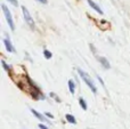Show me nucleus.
Returning a JSON list of instances; mask_svg holds the SVG:
<instances>
[{
  "mask_svg": "<svg viewBox=\"0 0 130 129\" xmlns=\"http://www.w3.org/2000/svg\"><path fill=\"white\" fill-rule=\"evenodd\" d=\"M78 72H79V74H80V77H81V79H82V81L85 82V84L87 85V86L89 87L90 89H91L92 93L96 94V93H97V88H96V86L94 85V81L91 80V78H90L89 75H88L87 73L85 72V71L81 70V69H78Z\"/></svg>",
  "mask_w": 130,
  "mask_h": 129,
  "instance_id": "nucleus-1",
  "label": "nucleus"
},
{
  "mask_svg": "<svg viewBox=\"0 0 130 129\" xmlns=\"http://www.w3.org/2000/svg\"><path fill=\"white\" fill-rule=\"evenodd\" d=\"M1 8H2V11H4L5 16H6V20H7V23L9 24V27L11 29V31H14V30H15V24H14V22H13V16H11L10 11H9V9L6 7V5H2Z\"/></svg>",
  "mask_w": 130,
  "mask_h": 129,
  "instance_id": "nucleus-2",
  "label": "nucleus"
},
{
  "mask_svg": "<svg viewBox=\"0 0 130 129\" xmlns=\"http://www.w3.org/2000/svg\"><path fill=\"white\" fill-rule=\"evenodd\" d=\"M22 10H23V15H24V18H25V21H26V23H27V24H29L31 27H34L33 18L31 17V15H30L29 10L26 9V7L23 6V7H22Z\"/></svg>",
  "mask_w": 130,
  "mask_h": 129,
  "instance_id": "nucleus-3",
  "label": "nucleus"
},
{
  "mask_svg": "<svg viewBox=\"0 0 130 129\" xmlns=\"http://www.w3.org/2000/svg\"><path fill=\"white\" fill-rule=\"evenodd\" d=\"M87 1H88V4H89V6L91 7V8L94 9V10H96L97 13H99V14H103V10H102L101 7H99L97 4H95V2L92 1V0H87Z\"/></svg>",
  "mask_w": 130,
  "mask_h": 129,
  "instance_id": "nucleus-4",
  "label": "nucleus"
},
{
  "mask_svg": "<svg viewBox=\"0 0 130 129\" xmlns=\"http://www.w3.org/2000/svg\"><path fill=\"white\" fill-rule=\"evenodd\" d=\"M4 43H5V46H6V49L8 50L9 53H14V52H15V49H14L13 45H11V42L8 40V39H5V40H4Z\"/></svg>",
  "mask_w": 130,
  "mask_h": 129,
  "instance_id": "nucleus-5",
  "label": "nucleus"
},
{
  "mask_svg": "<svg viewBox=\"0 0 130 129\" xmlns=\"http://www.w3.org/2000/svg\"><path fill=\"white\" fill-rule=\"evenodd\" d=\"M31 112H32V114H33V116L36 117V118H38L40 121H46V120H47L45 116H42V114H41V113H39V112H37L34 109H31Z\"/></svg>",
  "mask_w": 130,
  "mask_h": 129,
  "instance_id": "nucleus-6",
  "label": "nucleus"
},
{
  "mask_svg": "<svg viewBox=\"0 0 130 129\" xmlns=\"http://www.w3.org/2000/svg\"><path fill=\"white\" fill-rule=\"evenodd\" d=\"M98 61L101 62V63H102V65H103L105 69H110V66H111V65H110V62H108L107 59L105 58V57H99V58H98Z\"/></svg>",
  "mask_w": 130,
  "mask_h": 129,
  "instance_id": "nucleus-7",
  "label": "nucleus"
},
{
  "mask_svg": "<svg viewBox=\"0 0 130 129\" xmlns=\"http://www.w3.org/2000/svg\"><path fill=\"white\" fill-rule=\"evenodd\" d=\"M65 119H66L70 123H73V125H75V123H76L75 118H74L73 116H71V114H66V116H65Z\"/></svg>",
  "mask_w": 130,
  "mask_h": 129,
  "instance_id": "nucleus-8",
  "label": "nucleus"
},
{
  "mask_svg": "<svg viewBox=\"0 0 130 129\" xmlns=\"http://www.w3.org/2000/svg\"><path fill=\"white\" fill-rule=\"evenodd\" d=\"M69 89L72 94H74V90H75V85H74L73 80H69Z\"/></svg>",
  "mask_w": 130,
  "mask_h": 129,
  "instance_id": "nucleus-9",
  "label": "nucleus"
},
{
  "mask_svg": "<svg viewBox=\"0 0 130 129\" xmlns=\"http://www.w3.org/2000/svg\"><path fill=\"white\" fill-rule=\"evenodd\" d=\"M79 104H80V106L82 107L83 110H87V109H88L87 103H86V101L83 100V98H80V100H79Z\"/></svg>",
  "mask_w": 130,
  "mask_h": 129,
  "instance_id": "nucleus-10",
  "label": "nucleus"
},
{
  "mask_svg": "<svg viewBox=\"0 0 130 129\" xmlns=\"http://www.w3.org/2000/svg\"><path fill=\"white\" fill-rule=\"evenodd\" d=\"M43 55H45V57H46L47 59H50V58H52V56H53L52 53H50L49 50H46V49L43 50Z\"/></svg>",
  "mask_w": 130,
  "mask_h": 129,
  "instance_id": "nucleus-11",
  "label": "nucleus"
},
{
  "mask_svg": "<svg viewBox=\"0 0 130 129\" xmlns=\"http://www.w3.org/2000/svg\"><path fill=\"white\" fill-rule=\"evenodd\" d=\"M9 2H10L13 6H15V7H17L18 6V2H17V0H8Z\"/></svg>",
  "mask_w": 130,
  "mask_h": 129,
  "instance_id": "nucleus-12",
  "label": "nucleus"
},
{
  "mask_svg": "<svg viewBox=\"0 0 130 129\" xmlns=\"http://www.w3.org/2000/svg\"><path fill=\"white\" fill-rule=\"evenodd\" d=\"M39 128H40V129H48V127H47V126L42 125V123H40V125H39Z\"/></svg>",
  "mask_w": 130,
  "mask_h": 129,
  "instance_id": "nucleus-13",
  "label": "nucleus"
},
{
  "mask_svg": "<svg viewBox=\"0 0 130 129\" xmlns=\"http://www.w3.org/2000/svg\"><path fill=\"white\" fill-rule=\"evenodd\" d=\"M38 1H40L41 4H47V0H38Z\"/></svg>",
  "mask_w": 130,
  "mask_h": 129,
  "instance_id": "nucleus-14",
  "label": "nucleus"
},
{
  "mask_svg": "<svg viewBox=\"0 0 130 129\" xmlns=\"http://www.w3.org/2000/svg\"><path fill=\"white\" fill-rule=\"evenodd\" d=\"M46 116L49 117V118H54V117H53V114H50V113H46Z\"/></svg>",
  "mask_w": 130,
  "mask_h": 129,
  "instance_id": "nucleus-15",
  "label": "nucleus"
}]
</instances>
